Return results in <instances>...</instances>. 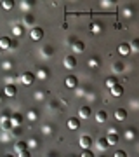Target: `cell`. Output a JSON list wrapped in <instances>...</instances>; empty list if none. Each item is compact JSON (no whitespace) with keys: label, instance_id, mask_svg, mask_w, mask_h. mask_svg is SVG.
<instances>
[{"label":"cell","instance_id":"16","mask_svg":"<svg viewBox=\"0 0 139 157\" xmlns=\"http://www.w3.org/2000/svg\"><path fill=\"white\" fill-rule=\"evenodd\" d=\"M64 67L66 68H75L77 67V59H75V56H66L64 58Z\"/></svg>","mask_w":139,"mask_h":157},{"label":"cell","instance_id":"32","mask_svg":"<svg viewBox=\"0 0 139 157\" xmlns=\"http://www.w3.org/2000/svg\"><path fill=\"white\" fill-rule=\"evenodd\" d=\"M37 143H38V140H37V138H31V140L28 141V147H31V148H35V147H37Z\"/></svg>","mask_w":139,"mask_h":157},{"label":"cell","instance_id":"34","mask_svg":"<svg viewBox=\"0 0 139 157\" xmlns=\"http://www.w3.org/2000/svg\"><path fill=\"white\" fill-rule=\"evenodd\" d=\"M80 157H94V154H92L90 150H82V155Z\"/></svg>","mask_w":139,"mask_h":157},{"label":"cell","instance_id":"36","mask_svg":"<svg viewBox=\"0 0 139 157\" xmlns=\"http://www.w3.org/2000/svg\"><path fill=\"white\" fill-rule=\"evenodd\" d=\"M113 157H127V154H125V152H123V150H117V152H115V155H113Z\"/></svg>","mask_w":139,"mask_h":157},{"label":"cell","instance_id":"1","mask_svg":"<svg viewBox=\"0 0 139 157\" xmlns=\"http://www.w3.org/2000/svg\"><path fill=\"white\" fill-rule=\"evenodd\" d=\"M106 140H108V143H110V145H117L118 140H120V138H118L117 129H110V131H108V135H106Z\"/></svg>","mask_w":139,"mask_h":157},{"label":"cell","instance_id":"20","mask_svg":"<svg viewBox=\"0 0 139 157\" xmlns=\"http://www.w3.org/2000/svg\"><path fill=\"white\" fill-rule=\"evenodd\" d=\"M37 77L42 78V80H45V78L49 77V70H47V68H40L38 72H37Z\"/></svg>","mask_w":139,"mask_h":157},{"label":"cell","instance_id":"23","mask_svg":"<svg viewBox=\"0 0 139 157\" xmlns=\"http://www.w3.org/2000/svg\"><path fill=\"white\" fill-rule=\"evenodd\" d=\"M99 65H101L99 58H90V59H89V67L90 68H99Z\"/></svg>","mask_w":139,"mask_h":157},{"label":"cell","instance_id":"7","mask_svg":"<svg viewBox=\"0 0 139 157\" xmlns=\"http://www.w3.org/2000/svg\"><path fill=\"white\" fill-rule=\"evenodd\" d=\"M30 37H31V40H42V37H44V30L42 28H31V32H30Z\"/></svg>","mask_w":139,"mask_h":157},{"label":"cell","instance_id":"15","mask_svg":"<svg viewBox=\"0 0 139 157\" xmlns=\"http://www.w3.org/2000/svg\"><path fill=\"white\" fill-rule=\"evenodd\" d=\"M78 117H82V119H87L90 117V107H80V110H78Z\"/></svg>","mask_w":139,"mask_h":157},{"label":"cell","instance_id":"19","mask_svg":"<svg viewBox=\"0 0 139 157\" xmlns=\"http://www.w3.org/2000/svg\"><path fill=\"white\" fill-rule=\"evenodd\" d=\"M106 119H108V113H106L104 110H99L97 115H96V121H97V122H106Z\"/></svg>","mask_w":139,"mask_h":157},{"label":"cell","instance_id":"14","mask_svg":"<svg viewBox=\"0 0 139 157\" xmlns=\"http://www.w3.org/2000/svg\"><path fill=\"white\" fill-rule=\"evenodd\" d=\"M71 45H73V51H75V52H83V51H85V44H83L82 40H75Z\"/></svg>","mask_w":139,"mask_h":157},{"label":"cell","instance_id":"4","mask_svg":"<svg viewBox=\"0 0 139 157\" xmlns=\"http://www.w3.org/2000/svg\"><path fill=\"white\" fill-rule=\"evenodd\" d=\"M33 80H35V73H31V72H24L21 75V82L24 86H31L33 84Z\"/></svg>","mask_w":139,"mask_h":157},{"label":"cell","instance_id":"40","mask_svg":"<svg viewBox=\"0 0 139 157\" xmlns=\"http://www.w3.org/2000/svg\"><path fill=\"white\" fill-rule=\"evenodd\" d=\"M70 157H75V155H70Z\"/></svg>","mask_w":139,"mask_h":157},{"label":"cell","instance_id":"37","mask_svg":"<svg viewBox=\"0 0 139 157\" xmlns=\"http://www.w3.org/2000/svg\"><path fill=\"white\" fill-rule=\"evenodd\" d=\"M11 133H12V135H19V133H21V129H19V128H12V131H11Z\"/></svg>","mask_w":139,"mask_h":157},{"label":"cell","instance_id":"30","mask_svg":"<svg viewBox=\"0 0 139 157\" xmlns=\"http://www.w3.org/2000/svg\"><path fill=\"white\" fill-rule=\"evenodd\" d=\"M130 49L132 51H139V39H134L130 42Z\"/></svg>","mask_w":139,"mask_h":157},{"label":"cell","instance_id":"27","mask_svg":"<svg viewBox=\"0 0 139 157\" xmlns=\"http://www.w3.org/2000/svg\"><path fill=\"white\" fill-rule=\"evenodd\" d=\"M23 21H24V25H33V23H35V17L31 16V14H26Z\"/></svg>","mask_w":139,"mask_h":157},{"label":"cell","instance_id":"21","mask_svg":"<svg viewBox=\"0 0 139 157\" xmlns=\"http://www.w3.org/2000/svg\"><path fill=\"white\" fill-rule=\"evenodd\" d=\"M113 70H115L117 73H122L123 70H125V65H123L122 61H117L115 65H113Z\"/></svg>","mask_w":139,"mask_h":157},{"label":"cell","instance_id":"33","mask_svg":"<svg viewBox=\"0 0 139 157\" xmlns=\"http://www.w3.org/2000/svg\"><path fill=\"white\" fill-rule=\"evenodd\" d=\"M17 157H31V154H30V150H23L17 154Z\"/></svg>","mask_w":139,"mask_h":157},{"label":"cell","instance_id":"35","mask_svg":"<svg viewBox=\"0 0 139 157\" xmlns=\"http://www.w3.org/2000/svg\"><path fill=\"white\" fill-rule=\"evenodd\" d=\"M130 14H132V9H130V7H125V9H123V16L129 17Z\"/></svg>","mask_w":139,"mask_h":157},{"label":"cell","instance_id":"8","mask_svg":"<svg viewBox=\"0 0 139 157\" xmlns=\"http://www.w3.org/2000/svg\"><path fill=\"white\" fill-rule=\"evenodd\" d=\"M66 126H68L70 131H77V129L80 128V121H78L77 117H70L68 119V122H66Z\"/></svg>","mask_w":139,"mask_h":157},{"label":"cell","instance_id":"41","mask_svg":"<svg viewBox=\"0 0 139 157\" xmlns=\"http://www.w3.org/2000/svg\"><path fill=\"white\" fill-rule=\"evenodd\" d=\"M103 157H104V155H103Z\"/></svg>","mask_w":139,"mask_h":157},{"label":"cell","instance_id":"29","mask_svg":"<svg viewBox=\"0 0 139 157\" xmlns=\"http://www.w3.org/2000/svg\"><path fill=\"white\" fill-rule=\"evenodd\" d=\"M2 7H4L5 11H11L12 9V2L11 0H4V2H2Z\"/></svg>","mask_w":139,"mask_h":157},{"label":"cell","instance_id":"13","mask_svg":"<svg viewBox=\"0 0 139 157\" xmlns=\"http://www.w3.org/2000/svg\"><path fill=\"white\" fill-rule=\"evenodd\" d=\"M11 122H12V126H14V128H17V126H19V124L23 122V115L21 113H12L11 115Z\"/></svg>","mask_w":139,"mask_h":157},{"label":"cell","instance_id":"10","mask_svg":"<svg viewBox=\"0 0 139 157\" xmlns=\"http://www.w3.org/2000/svg\"><path fill=\"white\" fill-rule=\"evenodd\" d=\"M115 119H117L118 122L125 121V119H127V110H125V108H117V110H115Z\"/></svg>","mask_w":139,"mask_h":157},{"label":"cell","instance_id":"22","mask_svg":"<svg viewBox=\"0 0 139 157\" xmlns=\"http://www.w3.org/2000/svg\"><path fill=\"white\" fill-rule=\"evenodd\" d=\"M16 150L17 152L28 150V143H26V141H17V143H16Z\"/></svg>","mask_w":139,"mask_h":157},{"label":"cell","instance_id":"11","mask_svg":"<svg viewBox=\"0 0 139 157\" xmlns=\"http://www.w3.org/2000/svg\"><path fill=\"white\" fill-rule=\"evenodd\" d=\"M12 44H14V42H12L9 37H0V49H11Z\"/></svg>","mask_w":139,"mask_h":157},{"label":"cell","instance_id":"25","mask_svg":"<svg viewBox=\"0 0 139 157\" xmlns=\"http://www.w3.org/2000/svg\"><path fill=\"white\" fill-rule=\"evenodd\" d=\"M90 32H92V33H99L101 32V25L99 23H90Z\"/></svg>","mask_w":139,"mask_h":157},{"label":"cell","instance_id":"5","mask_svg":"<svg viewBox=\"0 0 139 157\" xmlns=\"http://www.w3.org/2000/svg\"><path fill=\"white\" fill-rule=\"evenodd\" d=\"M132 52V49H130V44H127V42H122V44L118 45V54L120 56H129Z\"/></svg>","mask_w":139,"mask_h":157},{"label":"cell","instance_id":"28","mask_svg":"<svg viewBox=\"0 0 139 157\" xmlns=\"http://www.w3.org/2000/svg\"><path fill=\"white\" fill-rule=\"evenodd\" d=\"M134 136H136V131H134L132 128H130V129H127V131H125V138H127V140H132Z\"/></svg>","mask_w":139,"mask_h":157},{"label":"cell","instance_id":"3","mask_svg":"<svg viewBox=\"0 0 139 157\" xmlns=\"http://www.w3.org/2000/svg\"><path fill=\"white\" fill-rule=\"evenodd\" d=\"M64 86H66L68 89H77V86H78V80L75 75H68L66 78H64Z\"/></svg>","mask_w":139,"mask_h":157},{"label":"cell","instance_id":"2","mask_svg":"<svg viewBox=\"0 0 139 157\" xmlns=\"http://www.w3.org/2000/svg\"><path fill=\"white\" fill-rule=\"evenodd\" d=\"M12 128H14V126H12V122H11V117L4 115L2 121H0V129H4V131H9V133H11Z\"/></svg>","mask_w":139,"mask_h":157},{"label":"cell","instance_id":"18","mask_svg":"<svg viewBox=\"0 0 139 157\" xmlns=\"http://www.w3.org/2000/svg\"><path fill=\"white\" fill-rule=\"evenodd\" d=\"M97 147H99L101 150H106V148L110 147V143H108V140H106V136H103V138H97Z\"/></svg>","mask_w":139,"mask_h":157},{"label":"cell","instance_id":"26","mask_svg":"<svg viewBox=\"0 0 139 157\" xmlns=\"http://www.w3.org/2000/svg\"><path fill=\"white\" fill-rule=\"evenodd\" d=\"M44 54L45 56H52V54H54V47H52V45H45L44 47Z\"/></svg>","mask_w":139,"mask_h":157},{"label":"cell","instance_id":"6","mask_svg":"<svg viewBox=\"0 0 139 157\" xmlns=\"http://www.w3.org/2000/svg\"><path fill=\"white\" fill-rule=\"evenodd\" d=\"M90 145H92V138L89 135H83L80 138V147H82V150H89Z\"/></svg>","mask_w":139,"mask_h":157},{"label":"cell","instance_id":"12","mask_svg":"<svg viewBox=\"0 0 139 157\" xmlns=\"http://www.w3.org/2000/svg\"><path fill=\"white\" fill-rule=\"evenodd\" d=\"M111 96H115V98H120V96L123 94V87L120 84H117V86H113V87H111Z\"/></svg>","mask_w":139,"mask_h":157},{"label":"cell","instance_id":"38","mask_svg":"<svg viewBox=\"0 0 139 157\" xmlns=\"http://www.w3.org/2000/svg\"><path fill=\"white\" fill-rule=\"evenodd\" d=\"M5 157H14V155H11V154H7V155Z\"/></svg>","mask_w":139,"mask_h":157},{"label":"cell","instance_id":"17","mask_svg":"<svg viewBox=\"0 0 139 157\" xmlns=\"http://www.w3.org/2000/svg\"><path fill=\"white\" fill-rule=\"evenodd\" d=\"M104 84H106V87H108V89H111L113 86L118 84V80H117V77H115V75H111V77H108V78L104 80Z\"/></svg>","mask_w":139,"mask_h":157},{"label":"cell","instance_id":"24","mask_svg":"<svg viewBox=\"0 0 139 157\" xmlns=\"http://www.w3.org/2000/svg\"><path fill=\"white\" fill-rule=\"evenodd\" d=\"M12 33L16 35V37H21V35H23V26H21V25H14V28H12Z\"/></svg>","mask_w":139,"mask_h":157},{"label":"cell","instance_id":"31","mask_svg":"<svg viewBox=\"0 0 139 157\" xmlns=\"http://www.w3.org/2000/svg\"><path fill=\"white\" fill-rule=\"evenodd\" d=\"M37 115H38V113H37V110H28V119H30V121H35V119H37Z\"/></svg>","mask_w":139,"mask_h":157},{"label":"cell","instance_id":"39","mask_svg":"<svg viewBox=\"0 0 139 157\" xmlns=\"http://www.w3.org/2000/svg\"><path fill=\"white\" fill-rule=\"evenodd\" d=\"M0 103H2V94H0Z\"/></svg>","mask_w":139,"mask_h":157},{"label":"cell","instance_id":"9","mask_svg":"<svg viewBox=\"0 0 139 157\" xmlns=\"http://www.w3.org/2000/svg\"><path fill=\"white\" fill-rule=\"evenodd\" d=\"M16 93H17L16 84H7V86H5V89H4V94L9 96V98H14V96H16Z\"/></svg>","mask_w":139,"mask_h":157}]
</instances>
